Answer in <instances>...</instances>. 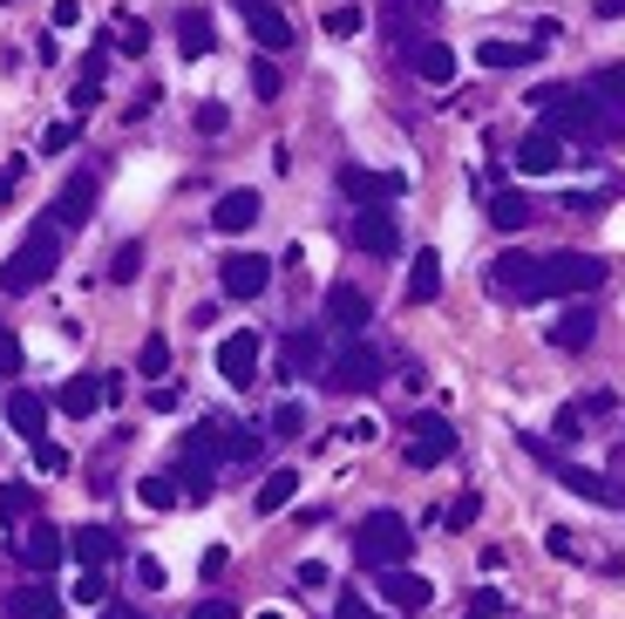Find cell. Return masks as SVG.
<instances>
[{
  "label": "cell",
  "mask_w": 625,
  "mask_h": 619,
  "mask_svg": "<svg viewBox=\"0 0 625 619\" xmlns=\"http://www.w3.org/2000/svg\"><path fill=\"white\" fill-rule=\"evenodd\" d=\"M191 619H238V606H232V599H198Z\"/></svg>",
  "instance_id": "52"
},
{
  "label": "cell",
  "mask_w": 625,
  "mask_h": 619,
  "mask_svg": "<svg viewBox=\"0 0 625 619\" xmlns=\"http://www.w3.org/2000/svg\"><path fill=\"white\" fill-rule=\"evenodd\" d=\"M544 551H551V559H578V538H571V532H551Z\"/></svg>",
  "instance_id": "54"
},
{
  "label": "cell",
  "mask_w": 625,
  "mask_h": 619,
  "mask_svg": "<svg viewBox=\"0 0 625 619\" xmlns=\"http://www.w3.org/2000/svg\"><path fill=\"white\" fill-rule=\"evenodd\" d=\"M591 96H605V103L625 109V61H605V69L591 75Z\"/></svg>",
  "instance_id": "38"
},
{
  "label": "cell",
  "mask_w": 625,
  "mask_h": 619,
  "mask_svg": "<svg viewBox=\"0 0 625 619\" xmlns=\"http://www.w3.org/2000/svg\"><path fill=\"white\" fill-rule=\"evenodd\" d=\"M48 21H55V35H69V27L82 21V0H55V8H48Z\"/></svg>",
  "instance_id": "46"
},
{
  "label": "cell",
  "mask_w": 625,
  "mask_h": 619,
  "mask_svg": "<svg viewBox=\"0 0 625 619\" xmlns=\"http://www.w3.org/2000/svg\"><path fill=\"white\" fill-rule=\"evenodd\" d=\"M490 225H496V232H523V225H530V198H523V191H496V198H490Z\"/></svg>",
  "instance_id": "33"
},
{
  "label": "cell",
  "mask_w": 625,
  "mask_h": 619,
  "mask_svg": "<svg viewBox=\"0 0 625 619\" xmlns=\"http://www.w3.org/2000/svg\"><path fill=\"white\" fill-rule=\"evenodd\" d=\"M14 367H21V340H14V327H8V320H0V382H8Z\"/></svg>",
  "instance_id": "44"
},
{
  "label": "cell",
  "mask_w": 625,
  "mask_h": 619,
  "mask_svg": "<svg viewBox=\"0 0 625 619\" xmlns=\"http://www.w3.org/2000/svg\"><path fill=\"white\" fill-rule=\"evenodd\" d=\"M327 579H333V572H327V565H320V559H306V565H299V579H293V585H299V593H320V585H327Z\"/></svg>",
  "instance_id": "50"
},
{
  "label": "cell",
  "mask_w": 625,
  "mask_h": 619,
  "mask_svg": "<svg viewBox=\"0 0 625 619\" xmlns=\"http://www.w3.org/2000/svg\"><path fill=\"white\" fill-rule=\"evenodd\" d=\"M8 619H61V593H55L48 579H35V572H27V585H21V593L8 599Z\"/></svg>",
  "instance_id": "21"
},
{
  "label": "cell",
  "mask_w": 625,
  "mask_h": 619,
  "mask_svg": "<svg viewBox=\"0 0 625 619\" xmlns=\"http://www.w3.org/2000/svg\"><path fill=\"white\" fill-rule=\"evenodd\" d=\"M347 238H354V253H367V259H394V253H401V225H394V205L354 211Z\"/></svg>",
  "instance_id": "8"
},
{
  "label": "cell",
  "mask_w": 625,
  "mask_h": 619,
  "mask_svg": "<svg viewBox=\"0 0 625 619\" xmlns=\"http://www.w3.org/2000/svg\"><path fill=\"white\" fill-rule=\"evenodd\" d=\"M299 429H306V409H299V401H279V409H272V436H299Z\"/></svg>",
  "instance_id": "41"
},
{
  "label": "cell",
  "mask_w": 625,
  "mask_h": 619,
  "mask_svg": "<svg viewBox=\"0 0 625 619\" xmlns=\"http://www.w3.org/2000/svg\"><path fill=\"white\" fill-rule=\"evenodd\" d=\"M48 219H55V225H89V219H96V177L82 171V177L61 184V198H55Z\"/></svg>",
  "instance_id": "20"
},
{
  "label": "cell",
  "mask_w": 625,
  "mask_h": 619,
  "mask_svg": "<svg viewBox=\"0 0 625 619\" xmlns=\"http://www.w3.org/2000/svg\"><path fill=\"white\" fill-rule=\"evenodd\" d=\"M137 375H143V382H164V375H170V340H164V334H143V348H137Z\"/></svg>",
  "instance_id": "34"
},
{
  "label": "cell",
  "mask_w": 625,
  "mask_h": 619,
  "mask_svg": "<svg viewBox=\"0 0 625 619\" xmlns=\"http://www.w3.org/2000/svg\"><path fill=\"white\" fill-rule=\"evenodd\" d=\"M55 266H61V225L42 219V225H27V238L8 253V266H0V293H42L55 280Z\"/></svg>",
  "instance_id": "1"
},
{
  "label": "cell",
  "mask_w": 625,
  "mask_h": 619,
  "mask_svg": "<svg viewBox=\"0 0 625 619\" xmlns=\"http://www.w3.org/2000/svg\"><path fill=\"white\" fill-rule=\"evenodd\" d=\"M137 498H143L150 511H177V504H184V490H177V477L164 470V477H143V483H137Z\"/></svg>",
  "instance_id": "35"
},
{
  "label": "cell",
  "mask_w": 625,
  "mask_h": 619,
  "mask_svg": "<svg viewBox=\"0 0 625 619\" xmlns=\"http://www.w3.org/2000/svg\"><path fill=\"white\" fill-rule=\"evenodd\" d=\"M456 456V422L443 416H415L409 422V449H401V463L409 470H435V463H449Z\"/></svg>",
  "instance_id": "7"
},
{
  "label": "cell",
  "mask_w": 625,
  "mask_h": 619,
  "mask_svg": "<svg viewBox=\"0 0 625 619\" xmlns=\"http://www.w3.org/2000/svg\"><path fill=\"white\" fill-rule=\"evenodd\" d=\"M409 61H415V75H422V82H435V89L456 82V48H449V42H415V55H409Z\"/></svg>",
  "instance_id": "27"
},
{
  "label": "cell",
  "mask_w": 625,
  "mask_h": 619,
  "mask_svg": "<svg viewBox=\"0 0 625 619\" xmlns=\"http://www.w3.org/2000/svg\"><path fill=\"white\" fill-rule=\"evenodd\" d=\"M259 619H279V612H259Z\"/></svg>",
  "instance_id": "59"
},
{
  "label": "cell",
  "mask_w": 625,
  "mask_h": 619,
  "mask_svg": "<svg viewBox=\"0 0 625 619\" xmlns=\"http://www.w3.org/2000/svg\"><path fill=\"white\" fill-rule=\"evenodd\" d=\"M69 593H75V606H103V599H109V572H103V565H82Z\"/></svg>",
  "instance_id": "36"
},
{
  "label": "cell",
  "mask_w": 625,
  "mask_h": 619,
  "mask_svg": "<svg viewBox=\"0 0 625 619\" xmlns=\"http://www.w3.org/2000/svg\"><path fill=\"white\" fill-rule=\"evenodd\" d=\"M103 69H109V48H89V61H82V75H75V116H89V109H96L103 103Z\"/></svg>",
  "instance_id": "29"
},
{
  "label": "cell",
  "mask_w": 625,
  "mask_h": 619,
  "mask_svg": "<svg viewBox=\"0 0 625 619\" xmlns=\"http://www.w3.org/2000/svg\"><path fill=\"white\" fill-rule=\"evenodd\" d=\"M116 48H122V55H143V48H150V27L130 21V14H116Z\"/></svg>",
  "instance_id": "40"
},
{
  "label": "cell",
  "mask_w": 625,
  "mask_h": 619,
  "mask_svg": "<svg viewBox=\"0 0 625 619\" xmlns=\"http://www.w3.org/2000/svg\"><path fill=\"white\" fill-rule=\"evenodd\" d=\"M8 429H14L27 449L48 443V401H42V395H27V388H14V395H8Z\"/></svg>",
  "instance_id": "19"
},
{
  "label": "cell",
  "mask_w": 625,
  "mask_h": 619,
  "mask_svg": "<svg viewBox=\"0 0 625 619\" xmlns=\"http://www.w3.org/2000/svg\"><path fill=\"white\" fill-rule=\"evenodd\" d=\"M496 612H504V593H496V585H483V593H476V619H496Z\"/></svg>",
  "instance_id": "55"
},
{
  "label": "cell",
  "mask_w": 625,
  "mask_h": 619,
  "mask_svg": "<svg viewBox=\"0 0 625 619\" xmlns=\"http://www.w3.org/2000/svg\"><path fill=\"white\" fill-rule=\"evenodd\" d=\"M217 375H225L232 388H252L259 382V334L252 327H238V334L217 340Z\"/></svg>",
  "instance_id": "14"
},
{
  "label": "cell",
  "mask_w": 625,
  "mask_h": 619,
  "mask_svg": "<svg viewBox=\"0 0 625 619\" xmlns=\"http://www.w3.org/2000/svg\"><path fill=\"white\" fill-rule=\"evenodd\" d=\"M605 259L599 253H544V300H578L605 287Z\"/></svg>",
  "instance_id": "4"
},
{
  "label": "cell",
  "mask_w": 625,
  "mask_h": 619,
  "mask_svg": "<svg viewBox=\"0 0 625 619\" xmlns=\"http://www.w3.org/2000/svg\"><path fill=\"white\" fill-rule=\"evenodd\" d=\"M530 103L544 109L551 137H618V116H605L591 89H538Z\"/></svg>",
  "instance_id": "2"
},
{
  "label": "cell",
  "mask_w": 625,
  "mask_h": 619,
  "mask_svg": "<svg viewBox=\"0 0 625 619\" xmlns=\"http://www.w3.org/2000/svg\"><path fill=\"white\" fill-rule=\"evenodd\" d=\"M14 559H21L27 572H35V579H48L61 559H69V538H61L55 524H27V532L14 538Z\"/></svg>",
  "instance_id": "12"
},
{
  "label": "cell",
  "mask_w": 625,
  "mask_h": 619,
  "mask_svg": "<svg viewBox=\"0 0 625 619\" xmlns=\"http://www.w3.org/2000/svg\"><path fill=\"white\" fill-rule=\"evenodd\" d=\"M259 211H266V198H259V191H225V198L211 205V232L238 238V232H252V225H259Z\"/></svg>",
  "instance_id": "17"
},
{
  "label": "cell",
  "mask_w": 625,
  "mask_h": 619,
  "mask_svg": "<svg viewBox=\"0 0 625 619\" xmlns=\"http://www.w3.org/2000/svg\"><path fill=\"white\" fill-rule=\"evenodd\" d=\"M238 21H245V35H252L266 55H286L293 48V21L272 8V0H238Z\"/></svg>",
  "instance_id": "11"
},
{
  "label": "cell",
  "mask_w": 625,
  "mask_h": 619,
  "mask_svg": "<svg viewBox=\"0 0 625 619\" xmlns=\"http://www.w3.org/2000/svg\"><path fill=\"white\" fill-rule=\"evenodd\" d=\"M327 320L340 334H361L367 327V293L361 287H327Z\"/></svg>",
  "instance_id": "25"
},
{
  "label": "cell",
  "mask_w": 625,
  "mask_h": 619,
  "mask_svg": "<svg viewBox=\"0 0 625 619\" xmlns=\"http://www.w3.org/2000/svg\"><path fill=\"white\" fill-rule=\"evenodd\" d=\"M469 619H476V612H469Z\"/></svg>",
  "instance_id": "60"
},
{
  "label": "cell",
  "mask_w": 625,
  "mask_h": 619,
  "mask_svg": "<svg viewBox=\"0 0 625 619\" xmlns=\"http://www.w3.org/2000/svg\"><path fill=\"white\" fill-rule=\"evenodd\" d=\"M476 511H483V498H476V490H462V498H456V504H449L443 517H449L456 532H462V524H476Z\"/></svg>",
  "instance_id": "45"
},
{
  "label": "cell",
  "mask_w": 625,
  "mask_h": 619,
  "mask_svg": "<svg viewBox=\"0 0 625 619\" xmlns=\"http://www.w3.org/2000/svg\"><path fill=\"white\" fill-rule=\"evenodd\" d=\"M599 14H605V21H618V14H625V0H599Z\"/></svg>",
  "instance_id": "57"
},
{
  "label": "cell",
  "mask_w": 625,
  "mask_h": 619,
  "mask_svg": "<svg viewBox=\"0 0 625 619\" xmlns=\"http://www.w3.org/2000/svg\"><path fill=\"white\" fill-rule=\"evenodd\" d=\"M217 287H225L232 300H259L272 287V259L266 253H232V259H217Z\"/></svg>",
  "instance_id": "10"
},
{
  "label": "cell",
  "mask_w": 625,
  "mask_h": 619,
  "mask_svg": "<svg viewBox=\"0 0 625 619\" xmlns=\"http://www.w3.org/2000/svg\"><path fill=\"white\" fill-rule=\"evenodd\" d=\"M103 401H109V382L103 375H69V382H61V395H55V409L69 416V422H89Z\"/></svg>",
  "instance_id": "18"
},
{
  "label": "cell",
  "mask_w": 625,
  "mask_h": 619,
  "mask_svg": "<svg viewBox=\"0 0 625 619\" xmlns=\"http://www.w3.org/2000/svg\"><path fill=\"white\" fill-rule=\"evenodd\" d=\"M0 517H8V524H27V517H35V490H27V483H8V490H0Z\"/></svg>",
  "instance_id": "37"
},
{
  "label": "cell",
  "mask_w": 625,
  "mask_h": 619,
  "mask_svg": "<svg viewBox=\"0 0 625 619\" xmlns=\"http://www.w3.org/2000/svg\"><path fill=\"white\" fill-rule=\"evenodd\" d=\"M137 272H143V245L130 238V245H116V259H109V280H116V287H130Z\"/></svg>",
  "instance_id": "39"
},
{
  "label": "cell",
  "mask_w": 625,
  "mask_h": 619,
  "mask_svg": "<svg viewBox=\"0 0 625 619\" xmlns=\"http://www.w3.org/2000/svg\"><path fill=\"white\" fill-rule=\"evenodd\" d=\"M252 89H259V103H279V69H272V55L252 61Z\"/></svg>",
  "instance_id": "42"
},
{
  "label": "cell",
  "mask_w": 625,
  "mask_h": 619,
  "mask_svg": "<svg viewBox=\"0 0 625 619\" xmlns=\"http://www.w3.org/2000/svg\"><path fill=\"white\" fill-rule=\"evenodd\" d=\"M381 599H388L394 612L422 619V612L435 606V579H422V572H409V565H388V572H381Z\"/></svg>",
  "instance_id": "13"
},
{
  "label": "cell",
  "mask_w": 625,
  "mask_h": 619,
  "mask_svg": "<svg viewBox=\"0 0 625 619\" xmlns=\"http://www.w3.org/2000/svg\"><path fill=\"white\" fill-rule=\"evenodd\" d=\"M538 55H544V42H476L483 69H530Z\"/></svg>",
  "instance_id": "26"
},
{
  "label": "cell",
  "mask_w": 625,
  "mask_h": 619,
  "mask_svg": "<svg viewBox=\"0 0 625 619\" xmlns=\"http://www.w3.org/2000/svg\"><path fill=\"white\" fill-rule=\"evenodd\" d=\"M557 470V483L571 490V498H585V504H599V511H625V490L612 483V477H599V470H585V463H551Z\"/></svg>",
  "instance_id": "16"
},
{
  "label": "cell",
  "mask_w": 625,
  "mask_h": 619,
  "mask_svg": "<svg viewBox=\"0 0 625 619\" xmlns=\"http://www.w3.org/2000/svg\"><path fill=\"white\" fill-rule=\"evenodd\" d=\"M312 367H327V354H320V334H293L286 340V367H279V375H286V382H299V375H312Z\"/></svg>",
  "instance_id": "30"
},
{
  "label": "cell",
  "mask_w": 625,
  "mask_h": 619,
  "mask_svg": "<svg viewBox=\"0 0 625 619\" xmlns=\"http://www.w3.org/2000/svg\"><path fill=\"white\" fill-rule=\"evenodd\" d=\"M75 137H82V116H75V122H55V130L42 137V150H69Z\"/></svg>",
  "instance_id": "48"
},
{
  "label": "cell",
  "mask_w": 625,
  "mask_h": 619,
  "mask_svg": "<svg viewBox=\"0 0 625 619\" xmlns=\"http://www.w3.org/2000/svg\"><path fill=\"white\" fill-rule=\"evenodd\" d=\"M409 545H415V532H409V517H401V511H367L354 524V559L374 565V572L409 565Z\"/></svg>",
  "instance_id": "3"
},
{
  "label": "cell",
  "mask_w": 625,
  "mask_h": 619,
  "mask_svg": "<svg viewBox=\"0 0 625 619\" xmlns=\"http://www.w3.org/2000/svg\"><path fill=\"white\" fill-rule=\"evenodd\" d=\"M211 48H217L211 14H204V8H184V14H177V55H184V61H204Z\"/></svg>",
  "instance_id": "23"
},
{
  "label": "cell",
  "mask_w": 625,
  "mask_h": 619,
  "mask_svg": "<svg viewBox=\"0 0 625 619\" xmlns=\"http://www.w3.org/2000/svg\"><path fill=\"white\" fill-rule=\"evenodd\" d=\"M109 619H143V612L137 606H109Z\"/></svg>",
  "instance_id": "58"
},
{
  "label": "cell",
  "mask_w": 625,
  "mask_h": 619,
  "mask_svg": "<svg viewBox=\"0 0 625 619\" xmlns=\"http://www.w3.org/2000/svg\"><path fill=\"white\" fill-rule=\"evenodd\" d=\"M327 35H333V42L361 35V8H333V14H327Z\"/></svg>",
  "instance_id": "43"
},
{
  "label": "cell",
  "mask_w": 625,
  "mask_h": 619,
  "mask_svg": "<svg viewBox=\"0 0 625 619\" xmlns=\"http://www.w3.org/2000/svg\"><path fill=\"white\" fill-rule=\"evenodd\" d=\"M137 585H143V593H164V565H156V559H150V551H143V559H137Z\"/></svg>",
  "instance_id": "49"
},
{
  "label": "cell",
  "mask_w": 625,
  "mask_h": 619,
  "mask_svg": "<svg viewBox=\"0 0 625 619\" xmlns=\"http://www.w3.org/2000/svg\"><path fill=\"white\" fill-rule=\"evenodd\" d=\"M293 498H299V470H266V477H259L252 511H259V517H272V511H286Z\"/></svg>",
  "instance_id": "28"
},
{
  "label": "cell",
  "mask_w": 625,
  "mask_h": 619,
  "mask_svg": "<svg viewBox=\"0 0 625 619\" xmlns=\"http://www.w3.org/2000/svg\"><path fill=\"white\" fill-rule=\"evenodd\" d=\"M510 157H517V171H523V177H557V171L571 164V150H565V137H551V130H530V137L510 150Z\"/></svg>",
  "instance_id": "15"
},
{
  "label": "cell",
  "mask_w": 625,
  "mask_h": 619,
  "mask_svg": "<svg viewBox=\"0 0 625 619\" xmlns=\"http://www.w3.org/2000/svg\"><path fill=\"white\" fill-rule=\"evenodd\" d=\"M211 470H217V463H204V456H177V490H184V498H191V504H204L211 498Z\"/></svg>",
  "instance_id": "32"
},
{
  "label": "cell",
  "mask_w": 625,
  "mask_h": 619,
  "mask_svg": "<svg viewBox=\"0 0 625 619\" xmlns=\"http://www.w3.org/2000/svg\"><path fill=\"white\" fill-rule=\"evenodd\" d=\"M225 565H232V551L211 545V551H204V579H225Z\"/></svg>",
  "instance_id": "56"
},
{
  "label": "cell",
  "mask_w": 625,
  "mask_h": 619,
  "mask_svg": "<svg viewBox=\"0 0 625 619\" xmlns=\"http://www.w3.org/2000/svg\"><path fill=\"white\" fill-rule=\"evenodd\" d=\"M35 470H48V477H61V470H69V456H61L55 443H35Z\"/></svg>",
  "instance_id": "51"
},
{
  "label": "cell",
  "mask_w": 625,
  "mask_h": 619,
  "mask_svg": "<svg viewBox=\"0 0 625 619\" xmlns=\"http://www.w3.org/2000/svg\"><path fill=\"white\" fill-rule=\"evenodd\" d=\"M381 382H388V361L374 354L361 334L327 361V388H333V395H367V388H381Z\"/></svg>",
  "instance_id": "5"
},
{
  "label": "cell",
  "mask_w": 625,
  "mask_h": 619,
  "mask_svg": "<svg viewBox=\"0 0 625 619\" xmlns=\"http://www.w3.org/2000/svg\"><path fill=\"white\" fill-rule=\"evenodd\" d=\"M435 300H443V253L422 245V253L409 259V306H435Z\"/></svg>",
  "instance_id": "22"
},
{
  "label": "cell",
  "mask_w": 625,
  "mask_h": 619,
  "mask_svg": "<svg viewBox=\"0 0 625 619\" xmlns=\"http://www.w3.org/2000/svg\"><path fill=\"white\" fill-rule=\"evenodd\" d=\"M225 122H232V109H225V103H204V109H198V130H204V137H217Z\"/></svg>",
  "instance_id": "47"
},
{
  "label": "cell",
  "mask_w": 625,
  "mask_h": 619,
  "mask_svg": "<svg viewBox=\"0 0 625 619\" xmlns=\"http://www.w3.org/2000/svg\"><path fill=\"white\" fill-rule=\"evenodd\" d=\"M116 551H122V545H116L109 524H82V532L69 538V559H75V565H109Z\"/></svg>",
  "instance_id": "24"
},
{
  "label": "cell",
  "mask_w": 625,
  "mask_h": 619,
  "mask_svg": "<svg viewBox=\"0 0 625 619\" xmlns=\"http://www.w3.org/2000/svg\"><path fill=\"white\" fill-rule=\"evenodd\" d=\"M490 293L496 300H517V306H538L544 300V259H523V253L490 259Z\"/></svg>",
  "instance_id": "6"
},
{
  "label": "cell",
  "mask_w": 625,
  "mask_h": 619,
  "mask_svg": "<svg viewBox=\"0 0 625 619\" xmlns=\"http://www.w3.org/2000/svg\"><path fill=\"white\" fill-rule=\"evenodd\" d=\"M591 327H599V320H591L585 306H571V314H557V320H551V348H565V354L591 348Z\"/></svg>",
  "instance_id": "31"
},
{
  "label": "cell",
  "mask_w": 625,
  "mask_h": 619,
  "mask_svg": "<svg viewBox=\"0 0 625 619\" xmlns=\"http://www.w3.org/2000/svg\"><path fill=\"white\" fill-rule=\"evenodd\" d=\"M340 191H347L361 211H374V205H394L401 191H409V177H401V171H361V164H340Z\"/></svg>",
  "instance_id": "9"
},
{
  "label": "cell",
  "mask_w": 625,
  "mask_h": 619,
  "mask_svg": "<svg viewBox=\"0 0 625 619\" xmlns=\"http://www.w3.org/2000/svg\"><path fill=\"white\" fill-rule=\"evenodd\" d=\"M333 619H381V612H374V606H367L361 593H347V599H340V612H333Z\"/></svg>",
  "instance_id": "53"
}]
</instances>
